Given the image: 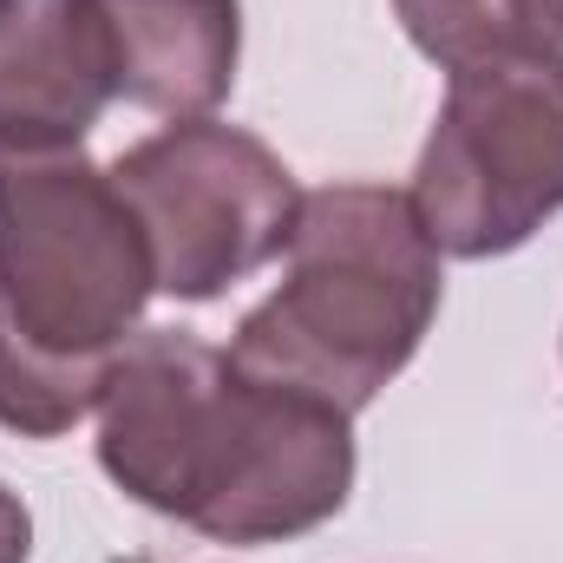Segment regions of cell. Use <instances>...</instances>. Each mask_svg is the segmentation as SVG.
Segmentation results:
<instances>
[{
	"label": "cell",
	"mask_w": 563,
	"mask_h": 563,
	"mask_svg": "<svg viewBox=\"0 0 563 563\" xmlns=\"http://www.w3.org/2000/svg\"><path fill=\"white\" fill-rule=\"evenodd\" d=\"M99 465L217 544H282L354 492V413L256 380L184 328H144L99 394Z\"/></svg>",
	"instance_id": "6da1fadb"
},
{
	"label": "cell",
	"mask_w": 563,
	"mask_h": 563,
	"mask_svg": "<svg viewBox=\"0 0 563 563\" xmlns=\"http://www.w3.org/2000/svg\"><path fill=\"white\" fill-rule=\"evenodd\" d=\"M157 295L151 243L112 170L73 151H0V426L59 439L99 413L112 361Z\"/></svg>",
	"instance_id": "7a4b0ae2"
},
{
	"label": "cell",
	"mask_w": 563,
	"mask_h": 563,
	"mask_svg": "<svg viewBox=\"0 0 563 563\" xmlns=\"http://www.w3.org/2000/svg\"><path fill=\"white\" fill-rule=\"evenodd\" d=\"M282 263V288L243 314L230 361L341 413L374 407L439 314V250L413 197L387 184L301 190Z\"/></svg>",
	"instance_id": "3957f363"
},
{
	"label": "cell",
	"mask_w": 563,
	"mask_h": 563,
	"mask_svg": "<svg viewBox=\"0 0 563 563\" xmlns=\"http://www.w3.org/2000/svg\"><path fill=\"white\" fill-rule=\"evenodd\" d=\"M413 217L439 256H511L563 210V53L525 46L459 66L413 170Z\"/></svg>",
	"instance_id": "277c9868"
},
{
	"label": "cell",
	"mask_w": 563,
	"mask_h": 563,
	"mask_svg": "<svg viewBox=\"0 0 563 563\" xmlns=\"http://www.w3.org/2000/svg\"><path fill=\"white\" fill-rule=\"evenodd\" d=\"M112 184L151 243L157 288L177 301H217L243 276L269 269L301 210L276 151L217 119H177L170 132L132 144L112 164Z\"/></svg>",
	"instance_id": "5b68a950"
},
{
	"label": "cell",
	"mask_w": 563,
	"mask_h": 563,
	"mask_svg": "<svg viewBox=\"0 0 563 563\" xmlns=\"http://www.w3.org/2000/svg\"><path fill=\"white\" fill-rule=\"evenodd\" d=\"M119 99L92 0H0V151H73Z\"/></svg>",
	"instance_id": "8992f818"
},
{
	"label": "cell",
	"mask_w": 563,
	"mask_h": 563,
	"mask_svg": "<svg viewBox=\"0 0 563 563\" xmlns=\"http://www.w3.org/2000/svg\"><path fill=\"white\" fill-rule=\"evenodd\" d=\"M119 99L157 119H210L236 86L243 0H92Z\"/></svg>",
	"instance_id": "52a82bcc"
},
{
	"label": "cell",
	"mask_w": 563,
	"mask_h": 563,
	"mask_svg": "<svg viewBox=\"0 0 563 563\" xmlns=\"http://www.w3.org/2000/svg\"><path fill=\"white\" fill-rule=\"evenodd\" d=\"M394 13H400L407 40L426 59H439L445 73L538 46L531 20H525V0H394Z\"/></svg>",
	"instance_id": "ba28073f"
},
{
	"label": "cell",
	"mask_w": 563,
	"mask_h": 563,
	"mask_svg": "<svg viewBox=\"0 0 563 563\" xmlns=\"http://www.w3.org/2000/svg\"><path fill=\"white\" fill-rule=\"evenodd\" d=\"M26 551H33V518H26L20 492L0 485V563H26Z\"/></svg>",
	"instance_id": "9c48e42d"
},
{
	"label": "cell",
	"mask_w": 563,
	"mask_h": 563,
	"mask_svg": "<svg viewBox=\"0 0 563 563\" xmlns=\"http://www.w3.org/2000/svg\"><path fill=\"white\" fill-rule=\"evenodd\" d=\"M525 20H531L538 46H558L563 53V0H525Z\"/></svg>",
	"instance_id": "30bf717a"
}]
</instances>
